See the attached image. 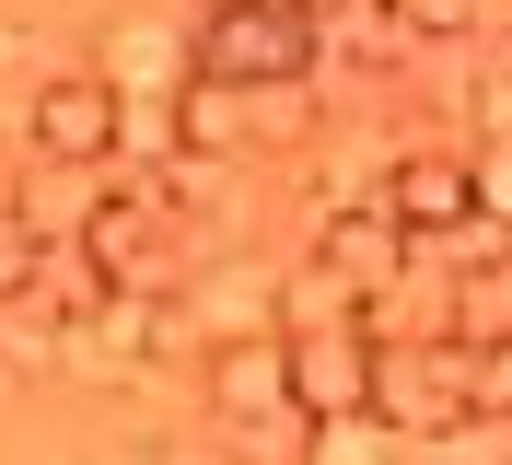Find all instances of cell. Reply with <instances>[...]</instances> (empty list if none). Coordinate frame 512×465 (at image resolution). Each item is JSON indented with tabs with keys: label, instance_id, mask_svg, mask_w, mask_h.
Returning <instances> with one entry per match:
<instances>
[{
	"label": "cell",
	"instance_id": "1",
	"mask_svg": "<svg viewBox=\"0 0 512 465\" xmlns=\"http://www.w3.org/2000/svg\"><path fill=\"white\" fill-rule=\"evenodd\" d=\"M187 70L198 82H233V93L326 82V0H210L198 35H187Z\"/></svg>",
	"mask_w": 512,
	"mask_h": 465
},
{
	"label": "cell",
	"instance_id": "2",
	"mask_svg": "<svg viewBox=\"0 0 512 465\" xmlns=\"http://www.w3.org/2000/svg\"><path fill=\"white\" fill-rule=\"evenodd\" d=\"M373 419L396 442H454L478 419V349L466 338H396L373 349Z\"/></svg>",
	"mask_w": 512,
	"mask_h": 465
},
{
	"label": "cell",
	"instance_id": "3",
	"mask_svg": "<svg viewBox=\"0 0 512 465\" xmlns=\"http://www.w3.org/2000/svg\"><path fill=\"white\" fill-rule=\"evenodd\" d=\"M175 349H198V326L175 314V291H105L94 314H70L59 372H82V384H140V372L175 361Z\"/></svg>",
	"mask_w": 512,
	"mask_h": 465
},
{
	"label": "cell",
	"instance_id": "4",
	"mask_svg": "<svg viewBox=\"0 0 512 465\" xmlns=\"http://www.w3.org/2000/svg\"><path fill=\"white\" fill-rule=\"evenodd\" d=\"M70 245L94 256L105 291H175V221L152 210V198H128V186H105L94 210H82V233Z\"/></svg>",
	"mask_w": 512,
	"mask_h": 465
},
{
	"label": "cell",
	"instance_id": "5",
	"mask_svg": "<svg viewBox=\"0 0 512 465\" xmlns=\"http://www.w3.org/2000/svg\"><path fill=\"white\" fill-rule=\"evenodd\" d=\"M24 152L35 163H117V93L94 70H59V82L24 93Z\"/></svg>",
	"mask_w": 512,
	"mask_h": 465
},
{
	"label": "cell",
	"instance_id": "6",
	"mask_svg": "<svg viewBox=\"0 0 512 465\" xmlns=\"http://www.w3.org/2000/svg\"><path fill=\"white\" fill-rule=\"evenodd\" d=\"M198 326V349H222V338H280V268L268 256H222L210 279H187V303H175Z\"/></svg>",
	"mask_w": 512,
	"mask_h": 465
},
{
	"label": "cell",
	"instance_id": "7",
	"mask_svg": "<svg viewBox=\"0 0 512 465\" xmlns=\"http://www.w3.org/2000/svg\"><path fill=\"white\" fill-rule=\"evenodd\" d=\"M291 407H303V419H373V338H361V326L291 338Z\"/></svg>",
	"mask_w": 512,
	"mask_h": 465
},
{
	"label": "cell",
	"instance_id": "8",
	"mask_svg": "<svg viewBox=\"0 0 512 465\" xmlns=\"http://www.w3.org/2000/svg\"><path fill=\"white\" fill-rule=\"evenodd\" d=\"M384 210H396V233H408V245H443V233H466V221H478L466 152H396V175H384Z\"/></svg>",
	"mask_w": 512,
	"mask_h": 465
},
{
	"label": "cell",
	"instance_id": "9",
	"mask_svg": "<svg viewBox=\"0 0 512 465\" xmlns=\"http://www.w3.org/2000/svg\"><path fill=\"white\" fill-rule=\"evenodd\" d=\"M315 268H326V279H350V291H384V279L408 268L396 210H384V198H361V210H315Z\"/></svg>",
	"mask_w": 512,
	"mask_h": 465
},
{
	"label": "cell",
	"instance_id": "10",
	"mask_svg": "<svg viewBox=\"0 0 512 465\" xmlns=\"http://www.w3.org/2000/svg\"><path fill=\"white\" fill-rule=\"evenodd\" d=\"M94 82H105V93H187V35L152 24V12H128V24H105Z\"/></svg>",
	"mask_w": 512,
	"mask_h": 465
},
{
	"label": "cell",
	"instance_id": "11",
	"mask_svg": "<svg viewBox=\"0 0 512 465\" xmlns=\"http://www.w3.org/2000/svg\"><path fill=\"white\" fill-rule=\"evenodd\" d=\"M210 396H222V419L291 407V338H222V349H210Z\"/></svg>",
	"mask_w": 512,
	"mask_h": 465
},
{
	"label": "cell",
	"instance_id": "12",
	"mask_svg": "<svg viewBox=\"0 0 512 465\" xmlns=\"http://www.w3.org/2000/svg\"><path fill=\"white\" fill-rule=\"evenodd\" d=\"M245 105H256V93H233V82H198V70H187V93H175V152H210V163H233V140H245Z\"/></svg>",
	"mask_w": 512,
	"mask_h": 465
},
{
	"label": "cell",
	"instance_id": "13",
	"mask_svg": "<svg viewBox=\"0 0 512 465\" xmlns=\"http://www.w3.org/2000/svg\"><path fill=\"white\" fill-rule=\"evenodd\" d=\"M59 349H70V314L47 291H12L0 303V372H59Z\"/></svg>",
	"mask_w": 512,
	"mask_h": 465
},
{
	"label": "cell",
	"instance_id": "14",
	"mask_svg": "<svg viewBox=\"0 0 512 465\" xmlns=\"http://www.w3.org/2000/svg\"><path fill=\"white\" fill-rule=\"evenodd\" d=\"M222 454L233 465H303L315 454V419L303 407H245V419H222Z\"/></svg>",
	"mask_w": 512,
	"mask_h": 465
},
{
	"label": "cell",
	"instance_id": "15",
	"mask_svg": "<svg viewBox=\"0 0 512 465\" xmlns=\"http://www.w3.org/2000/svg\"><path fill=\"white\" fill-rule=\"evenodd\" d=\"M47 245H59V233H47V221H35L24 198H0V303H12V291H35Z\"/></svg>",
	"mask_w": 512,
	"mask_h": 465
},
{
	"label": "cell",
	"instance_id": "16",
	"mask_svg": "<svg viewBox=\"0 0 512 465\" xmlns=\"http://www.w3.org/2000/svg\"><path fill=\"white\" fill-rule=\"evenodd\" d=\"M396 454H408V442L384 431V419H315V454L303 465H396Z\"/></svg>",
	"mask_w": 512,
	"mask_h": 465
},
{
	"label": "cell",
	"instance_id": "17",
	"mask_svg": "<svg viewBox=\"0 0 512 465\" xmlns=\"http://www.w3.org/2000/svg\"><path fill=\"white\" fill-rule=\"evenodd\" d=\"M384 12H396L419 47H454V35H478V24H489V0H384Z\"/></svg>",
	"mask_w": 512,
	"mask_h": 465
},
{
	"label": "cell",
	"instance_id": "18",
	"mask_svg": "<svg viewBox=\"0 0 512 465\" xmlns=\"http://www.w3.org/2000/svg\"><path fill=\"white\" fill-rule=\"evenodd\" d=\"M466 186H478V221H501V233H512V152H501V140L466 152Z\"/></svg>",
	"mask_w": 512,
	"mask_h": 465
},
{
	"label": "cell",
	"instance_id": "19",
	"mask_svg": "<svg viewBox=\"0 0 512 465\" xmlns=\"http://www.w3.org/2000/svg\"><path fill=\"white\" fill-rule=\"evenodd\" d=\"M466 128H478V140H501V152H512V70H489V82L466 93Z\"/></svg>",
	"mask_w": 512,
	"mask_h": 465
},
{
	"label": "cell",
	"instance_id": "20",
	"mask_svg": "<svg viewBox=\"0 0 512 465\" xmlns=\"http://www.w3.org/2000/svg\"><path fill=\"white\" fill-rule=\"evenodd\" d=\"M478 419H512V338L478 349Z\"/></svg>",
	"mask_w": 512,
	"mask_h": 465
},
{
	"label": "cell",
	"instance_id": "21",
	"mask_svg": "<svg viewBox=\"0 0 512 465\" xmlns=\"http://www.w3.org/2000/svg\"><path fill=\"white\" fill-rule=\"evenodd\" d=\"M489 12H501V0H489Z\"/></svg>",
	"mask_w": 512,
	"mask_h": 465
}]
</instances>
